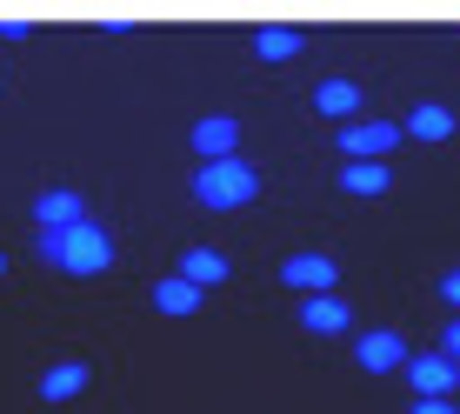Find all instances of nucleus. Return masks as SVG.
Listing matches in <instances>:
<instances>
[{"instance_id": "f257e3e1", "label": "nucleus", "mask_w": 460, "mask_h": 414, "mask_svg": "<svg viewBox=\"0 0 460 414\" xmlns=\"http://www.w3.org/2000/svg\"><path fill=\"white\" fill-rule=\"evenodd\" d=\"M40 261H54L60 274H107L114 267V234L101 220H74L60 234H40Z\"/></svg>"}, {"instance_id": "f03ea898", "label": "nucleus", "mask_w": 460, "mask_h": 414, "mask_svg": "<svg viewBox=\"0 0 460 414\" xmlns=\"http://www.w3.org/2000/svg\"><path fill=\"white\" fill-rule=\"evenodd\" d=\"M253 194H261V174H253V161H200L194 167V201L208 207V214H234V207H247Z\"/></svg>"}, {"instance_id": "7ed1b4c3", "label": "nucleus", "mask_w": 460, "mask_h": 414, "mask_svg": "<svg viewBox=\"0 0 460 414\" xmlns=\"http://www.w3.org/2000/svg\"><path fill=\"white\" fill-rule=\"evenodd\" d=\"M407 381H414V401H454V388H460V368L447 355H407Z\"/></svg>"}, {"instance_id": "20e7f679", "label": "nucleus", "mask_w": 460, "mask_h": 414, "mask_svg": "<svg viewBox=\"0 0 460 414\" xmlns=\"http://www.w3.org/2000/svg\"><path fill=\"white\" fill-rule=\"evenodd\" d=\"M401 148V121H347L341 127V154L347 161H380Z\"/></svg>"}, {"instance_id": "39448f33", "label": "nucleus", "mask_w": 460, "mask_h": 414, "mask_svg": "<svg viewBox=\"0 0 460 414\" xmlns=\"http://www.w3.org/2000/svg\"><path fill=\"white\" fill-rule=\"evenodd\" d=\"M354 361L367 374H401L407 368V341L394 328H374V334H360V341H354Z\"/></svg>"}, {"instance_id": "423d86ee", "label": "nucleus", "mask_w": 460, "mask_h": 414, "mask_svg": "<svg viewBox=\"0 0 460 414\" xmlns=\"http://www.w3.org/2000/svg\"><path fill=\"white\" fill-rule=\"evenodd\" d=\"M280 281H288L294 294H334L341 267L327 261V254H294V261H280Z\"/></svg>"}, {"instance_id": "0eeeda50", "label": "nucleus", "mask_w": 460, "mask_h": 414, "mask_svg": "<svg viewBox=\"0 0 460 414\" xmlns=\"http://www.w3.org/2000/svg\"><path fill=\"white\" fill-rule=\"evenodd\" d=\"M194 154H200V161H234V154H241V121H234V114L194 121Z\"/></svg>"}, {"instance_id": "6e6552de", "label": "nucleus", "mask_w": 460, "mask_h": 414, "mask_svg": "<svg viewBox=\"0 0 460 414\" xmlns=\"http://www.w3.org/2000/svg\"><path fill=\"white\" fill-rule=\"evenodd\" d=\"M34 220H40V234H60V228H74V220H87V201L74 194V187H47L34 201Z\"/></svg>"}, {"instance_id": "1a4fd4ad", "label": "nucleus", "mask_w": 460, "mask_h": 414, "mask_svg": "<svg viewBox=\"0 0 460 414\" xmlns=\"http://www.w3.org/2000/svg\"><path fill=\"white\" fill-rule=\"evenodd\" d=\"M347 321H354V308H347L341 294H307L300 301V328L307 334H347Z\"/></svg>"}, {"instance_id": "9d476101", "label": "nucleus", "mask_w": 460, "mask_h": 414, "mask_svg": "<svg viewBox=\"0 0 460 414\" xmlns=\"http://www.w3.org/2000/svg\"><path fill=\"white\" fill-rule=\"evenodd\" d=\"M227 274H234V267H227V254H220V248H187L181 254V281H187V288H200V294L220 288Z\"/></svg>"}, {"instance_id": "9b49d317", "label": "nucleus", "mask_w": 460, "mask_h": 414, "mask_svg": "<svg viewBox=\"0 0 460 414\" xmlns=\"http://www.w3.org/2000/svg\"><path fill=\"white\" fill-rule=\"evenodd\" d=\"M360 107H367V101H360V87L354 81H321V87H314V114H327V121H360Z\"/></svg>"}, {"instance_id": "f8f14e48", "label": "nucleus", "mask_w": 460, "mask_h": 414, "mask_svg": "<svg viewBox=\"0 0 460 414\" xmlns=\"http://www.w3.org/2000/svg\"><path fill=\"white\" fill-rule=\"evenodd\" d=\"M87 381H93L87 361H60L40 374V401H74V394H87Z\"/></svg>"}, {"instance_id": "ddd939ff", "label": "nucleus", "mask_w": 460, "mask_h": 414, "mask_svg": "<svg viewBox=\"0 0 460 414\" xmlns=\"http://www.w3.org/2000/svg\"><path fill=\"white\" fill-rule=\"evenodd\" d=\"M454 127H460V121H454V107H440V101H420L414 114L401 121V134H414V140H447Z\"/></svg>"}, {"instance_id": "4468645a", "label": "nucleus", "mask_w": 460, "mask_h": 414, "mask_svg": "<svg viewBox=\"0 0 460 414\" xmlns=\"http://www.w3.org/2000/svg\"><path fill=\"white\" fill-rule=\"evenodd\" d=\"M341 187H347V194H360V201H374V194H387V187H394V174H387V161H347L341 167Z\"/></svg>"}, {"instance_id": "2eb2a0df", "label": "nucleus", "mask_w": 460, "mask_h": 414, "mask_svg": "<svg viewBox=\"0 0 460 414\" xmlns=\"http://www.w3.org/2000/svg\"><path fill=\"white\" fill-rule=\"evenodd\" d=\"M300 54V27H253V60H267V68H280V60Z\"/></svg>"}, {"instance_id": "dca6fc26", "label": "nucleus", "mask_w": 460, "mask_h": 414, "mask_svg": "<svg viewBox=\"0 0 460 414\" xmlns=\"http://www.w3.org/2000/svg\"><path fill=\"white\" fill-rule=\"evenodd\" d=\"M154 308L173 314V321H187V314H200V288H187L181 274H167V281H154Z\"/></svg>"}, {"instance_id": "f3484780", "label": "nucleus", "mask_w": 460, "mask_h": 414, "mask_svg": "<svg viewBox=\"0 0 460 414\" xmlns=\"http://www.w3.org/2000/svg\"><path fill=\"white\" fill-rule=\"evenodd\" d=\"M440 355H447L454 368H460V321H447V334H440Z\"/></svg>"}, {"instance_id": "a211bd4d", "label": "nucleus", "mask_w": 460, "mask_h": 414, "mask_svg": "<svg viewBox=\"0 0 460 414\" xmlns=\"http://www.w3.org/2000/svg\"><path fill=\"white\" fill-rule=\"evenodd\" d=\"M440 294H447V308L460 314V267H454V274H447V281H440Z\"/></svg>"}, {"instance_id": "6ab92c4d", "label": "nucleus", "mask_w": 460, "mask_h": 414, "mask_svg": "<svg viewBox=\"0 0 460 414\" xmlns=\"http://www.w3.org/2000/svg\"><path fill=\"white\" fill-rule=\"evenodd\" d=\"M407 414H460V408H454V401H414Z\"/></svg>"}, {"instance_id": "aec40b11", "label": "nucleus", "mask_w": 460, "mask_h": 414, "mask_svg": "<svg viewBox=\"0 0 460 414\" xmlns=\"http://www.w3.org/2000/svg\"><path fill=\"white\" fill-rule=\"evenodd\" d=\"M0 274H7V254H0Z\"/></svg>"}]
</instances>
